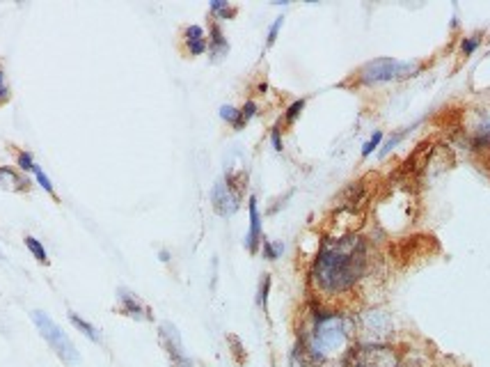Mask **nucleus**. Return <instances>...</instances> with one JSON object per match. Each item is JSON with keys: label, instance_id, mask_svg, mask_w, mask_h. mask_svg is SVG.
<instances>
[{"label": "nucleus", "instance_id": "1", "mask_svg": "<svg viewBox=\"0 0 490 367\" xmlns=\"http://www.w3.org/2000/svg\"><path fill=\"white\" fill-rule=\"evenodd\" d=\"M369 262H371L369 244L358 232L326 237L314 255L310 273H307L312 296L319 301L333 303L337 298L353 294L360 287V282L367 278Z\"/></svg>", "mask_w": 490, "mask_h": 367}, {"label": "nucleus", "instance_id": "2", "mask_svg": "<svg viewBox=\"0 0 490 367\" xmlns=\"http://www.w3.org/2000/svg\"><path fill=\"white\" fill-rule=\"evenodd\" d=\"M296 340L310 351L316 363L326 367L335 358H342L356 342V317L312 296L303 310Z\"/></svg>", "mask_w": 490, "mask_h": 367}, {"label": "nucleus", "instance_id": "3", "mask_svg": "<svg viewBox=\"0 0 490 367\" xmlns=\"http://www.w3.org/2000/svg\"><path fill=\"white\" fill-rule=\"evenodd\" d=\"M424 69L419 60H396V58H374L358 69V83L365 87L385 85L392 80H405Z\"/></svg>", "mask_w": 490, "mask_h": 367}, {"label": "nucleus", "instance_id": "4", "mask_svg": "<svg viewBox=\"0 0 490 367\" xmlns=\"http://www.w3.org/2000/svg\"><path fill=\"white\" fill-rule=\"evenodd\" d=\"M401 351L387 342L376 344L356 340L339 358V367H401Z\"/></svg>", "mask_w": 490, "mask_h": 367}, {"label": "nucleus", "instance_id": "5", "mask_svg": "<svg viewBox=\"0 0 490 367\" xmlns=\"http://www.w3.org/2000/svg\"><path fill=\"white\" fill-rule=\"evenodd\" d=\"M30 319H33V324L37 328V333L42 335L44 342L49 344L51 351L55 354L60 361L64 365H78L80 363V354L76 349V344L71 342V338L67 335L62 328H60L55 321L44 310H33L30 312Z\"/></svg>", "mask_w": 490, "mask_h": 367}, {"label": "nucleus", "instance_id": "6", "mask_svg": "<svg viewBox=\"0 0 490 367\" xmlns=\"http://www.w3.org/2000/svg\"><path fill=\"white\" fill-rule=\"evenodd\" d=\"M394 333V319L383 308H371L360 312L356 317V338L358 342H387L390 335Z\"/></svg>", "mask_w": 490, "mask_h": 367}, {"label": "nucleus", "instance_id": "7", "mask_svg": "<svg viewBox=\"0 0 490 367\" xmlns=\"http://www.w3.org/2000/svg\"><path fill=\"white\" fill-rule=\"evenodd\" d=\"M158 342H161L165 356L170 358V367H193V358L188 356L179 328L172 321L158 324Z\"/></svg>", "mask_w": 490, "mask_h": 367}, {"label": "nucleus", "instance_id": "8", "mask_svg": "<svg viewBox=\"0 0 490 367\" xmlns=\"http://www.w3.org/2000/svg\"><path fill=\"white\" fill-rule=\"evenodd\" d=\"M240 202H243V196L238 191H234L222 177L216 179L213 189H211V207L220 219H231L240 209Z\"/></svg>", "mask_w": 490, "mask_h": 367}, {"label": "nucleus", "instance_id": "9", "mask_svg": "<svg viewBox=\"0 0 490 367\" xmlns=\"http://www.w3.org/2000/svg\"><path fill=\"white\" fill-rule=\"evenodd\" d=\"M117 312L133 321H154L152 308L129 287H117Z\"/></svg>", "mask_w": 490, "mask_h": 367}, {"label": "nucleus", "instance_id": "10", "mask_svg": "<svg viewBox=\"0 0 490 367\" xmlns=\"http://www.w3.org/2000/svg\"><path fill=\"white\" fill-rule=\"evenodd\" d=\"M247 212H250V230H247V237H245V248L250 255H257V250L261 248V241H263V228H261L257 196H250V200H247Z\"/></svg>", "mask_w": 490, "mask_h": 367}, {"label": "nucleus", "instance_id": "11", "mask_svg": "<svg viewBox=\"0 0 490 367\" xmlns=\"http://www.w3.org/2000/svg\"><path fill=\"white\" fill-rule=\"evenodd\" d=\"M184 49L186 53L191 58H198V56H204L209 51V33L202 26L198 24H191L184 28Z\"/></svg>", "mask_w": 490, "mask_h": 367}, {"label": "nucleus", "instance_id": "12", "mask_svg": "<svg viewBox=\"0 0 490 367\" xmlns=\"http://www.w3.org/2000/svg\"><path fill=\"white\" fill-rule=\"evenodd\" d=\"M207 53L211 56V62H222V60L227 58V53H229L227 37H225L220 24L213 21V19H211V24H209V51Z\"/></svg>", "mask_w": 490, "mask_h": 367}, {"label": "nucleus", "instance_id": "13", "mask_svg": "<svg viewBox=\"0 0 490 367\" xmlns=\"http://www.w3.org/2000/svg\"><path fill=\"white\" fill-rule=\"evenodd\" d=\"M30 179L14 166H0V189L10 193H28L30 191Z\"/></svg>", "mask_w": 490, "mask_h": 367}, {"label": "nucleus", "instance_id": "14", "mask_svg": "<svg viewBox=\"0 0 490 367\" xmlns=\"http://www.w3.org/2000/svg\"><path fill=\"white\" fill-rule=\"evenodd\" d=\"M67 319L71 321V326L76 328V331L80 333V335H85V338L89 340V342H94V344H103V335H101V331L99 328H96L92 321H87L85 317H80L78 312H67Z\"/></svg>", "mask_w": 490, "mask_h": 367}, {"label": "nucleus", "instance_id": "15", "mask_svg": "<svg viewBox=\"0 0 490 367\" xmlns=\"http://www.w3.org/2000/svg\"><path fill=\"white\" fill-rule=\"evenodd\" d=\"M289 367H321V365L316 363L310 351H307L303 344L296 340L293 342L291 351H289Z\"/></svg>", "mask_w": 490, "mask_h": 367}, {"label": "nucleus", "instance_id": "16", "mask_svg": "<svg viewBox=\"0 0 490 367\" xmlns=\"http://www.w3.org/2000/svg\"><path fill=\"white\" fill-rule=\"evenodd\" d=\"M209 10H211V17H213L216 21L218 19H220V21H229V19L236 17V12H238L231 3H227V0H211Z\"/></svg>", "mask_w": 490, "mask_h": 367}, {"label": "nucleus", "instance_id": "17", "mask_svg": "<svg viewBox=\"0 0 490 367\" xmlns=\"http://www.w3.org/2000/svg\"><path fill=\"white\" fill-rule=\"evenodd\" d=\"M270 287H273V278L270 273H263L257 287V296H254V303L259 305L261 312H268V296H270Z\"/></svg>", "mask_w": 490, "mask_h": 367}, {"label": "nucleus", "instance_id": "18", "mask_svg": "<svg viewBox=\"0 0 490 367\" xmlns=\"http://www.w3.org/2000/svg\"><path fill=\"white\" fill-rule=\"evenodd\" d=\"M472 145L477 152L490 154V119L481 126H477V131H474V136H472Z\"/></svg>", "mask_w": 490, "mask_h": 367}, {"label": "nucleus", "instance_id": "19", "mask_svg": "<svg viewBox=\"0 0 490 367\" xmlns=\"http://www.w3.org/2000/svg\"><path fill=\"white\" fill-rule=\"evenodd\" d=\"M305 106H307V99H296L293 103H289V106H286V110H284L282 119H280V124H282V126H293V124L298 122V117L303 115Z\"/></svg>", "mask_w": 490, "mask_h": 367}, {"label": "nucleus", "instance_id": "20", "mask_svg": "<svg viewBox=\"0 0 490 367\" xmlns=\"http://www.w3.org/2000/svg\"><path fill=\"white\" fill-rule=\"evenodd\" d=\"M259 113V106H257V101H252V99H247L243 106L238 108V124L234 126V131H243L245 126H247V122H250V119L254 117Z\"/></svg>", "mask_w": 490, "mask_h": 367}, {"label": "nucleus", "instance_id": "21", "mask_svg": "<svg viewBox=\"0 0 490 367\" xmlns=\"http://www.w3.org/2000/svg\"><path fill=\"white\" fill-rule=\"evenodd\" d=\"M24 244H26L28 253L33 255V257L40 262V264H44V266L49 264V253H46V248H44V244L40 241V239H35V237L28 234V237L24 239Z\"/></svg>", "mask_w": 490, "mask_h": 367}, {"label": "nucleus", "instance_id": "22", "mask_svg": "<svg viewBox=\"0 0 490 367\" xmlns=\"http://www.w3.org/2000/svg\"><path fill=\"white\" fill-rule=\"evenodd\" d=\"M261 255L266 257L268 262H275V259H280L284 250H286V246L282 241H270V239H263L261 241Z\"/></svg>", "mask_w": 490, "mask_h": 367}, {"label": "nucleus", "instance_id": "23", "mask_svg": "<svg viewBox=\"0 0 490 367\" xmlns=\"http://www.w3.org/2000/svg\"><path fill=\"white\" fill-rule=\"evenodd\" d=\"M33 175H35V182H37V186H40L42 191H46L51 198H55L58 200V193H55V186H53V182H51V177L46 175V172L42 170V166L40 163H37V166L33 168Z\"/></svg>", "mask_w": 490, "mask_h": 367}, {"label": "nucleus", "instance_id": "24", "mask_svg": "<svg viewBox=\"0 0 490 367\" xmlns=\"http://www.w3.org/2000/svg\"><path fill=\"white\" fill-rule=\"evenodd\" d=\"M227 342H229V351H231V358L234 361H236L238 365H245V361H247V354H245V349H243V342H240V338L238 335H227Z\"/></svg>", "mask_w": 490, "mask_h": 367}, {"label": "nucleus", "instance_id": "25", "mask_svg": "<svg viewBox=\"0 0 490 367\" xmlns=\"http://www.w3.org/2000/svg\"><path fill=\"white\" fill-rule=\"evenodd\" d=\"M383 131H374L371 136H369V140L365 142V145H362V159H369V156H371L376 149L380 147V142H383Z\"/></svg>", "mask_w": 490, "mask_h": 367}, {"label": "nucleus", "instance_id": "26", "mask_svg": "<svg viewBox=\"0 0 490 367\" xmlns=\"http://www.w3.org/2000/svg\"><path fill=\"white\" fill-rule=\"evenodd\" d=\"M408 131H410V126H408V129H401L399 133H394V136H392V138H387V142H385V145H383V149L378 152L380 159H385V156L392 152V149H396V145H401V140H403L405 136H408Z\"/></svg>", "mask_w": 490, "mask_h": 367}, {"label": "nucleus", "instance_id": "27", "mask_svg": "<svg viewBox=\"0 0 490 367\" xmlns=\"http://www.w3.org/2000/svg\"><path fill=\"white\" fill-rule=\"evenodd\" d=\"M35 166H37L35 156L30 154V152H26V149H19V152H17V168L26 175V172H33Z\"/></svg>", "mask_w": 490, "mask_h": 367}, {"label": "nucleus", "instance_id": "28", "mask_svg": "<svg viewBox=\"0 0 490 367\" xmlns=\"http://www.w3.org/2000/svg\"><path fill=\"white\" fill-rule=\"evenodd\" d=\"M218 115H220V119L225 124H229L231 129L238 124V108L236 106H231V103H225V106H220V110H218Z\"/></svg>", "mask_w": 490, "mask_h": 367}, {"label": "nucleus", "instance_id": "29", "mask_svg": "<svg viewBox=\"0 0 490 367\" xmlns=\"http://www.w3.org/2000/svg\"><path fill=\"white\" fill-rule=\"evenodd\" d=\"M284 14H280V17H275V21L273 24H270V28H268V35H266V49H270L275 44V40H277V35H280V30H282V26H284Z\"/></svg>", "mask_w": 490, "mask_h": 367}, {"label": "nucleus", "instance_id": "30", "mask_svg": "<svg viewBox=\"0 0 490 367\" xmlns=\"http://www.w3.org/2000/svg\"><path fill=\"white\" fill-rule=\"evenodd\" d=\"M479 46H481V35L463 37V42H461V53H463V56H472Z\"/></svg>", "mask_w": 490, "mask_h": 367}, {"label": "nucleus", "instance_id": "31", "mask_svg": "<svg viewBox=\"0 0 490 367\" xmlns=\"http://www.w3.org/2000/svg\"><path fill=\"white\" fill-rule=\"evenodd\" d=\"M10 99H12V87H10V80H7L5 69L0 67V106H5Z\"/></svg>", "mask_w": 490, "mask_h": 367}, {"label": "nucleus", "instance_id": "32", "mask_svg": "<svg viewBox=\"0 0 490 367\" xmlns=\"http://www.w3.org/2000/svg\"><path fill=\"white\" fill-rule=\"evenodd\" d=\"M270 145H273L275 152H282L284 149V140H282V124L275 122L273 129H270Z\"/></svg>", "mask_w": 490, "mask_h": 367}, {"label": "nucleus", "instance_id": "33", "mask_svg": "<svg viewBox=\"0 0 490 367\" xmlns=\"http://www.w3.org/2000/svg\"><path fill=\"white\" fill-rule=\"evenodd\" d=\"M158 259L161 262H170L172 257H170V250H158Z\"/></svg>", "mask_w": 490, "mask_h": 367}, {"label": "nucleus", "instance_id": "34", "mask_svg": "<svg viewBox=\"0 0 490 367\" xmlns=\"http://www.w3.org/2000/svg\"><path fill=\"white\" fill-rule=\"evenodd\" d=\"M0 257H3V253H0Z\"/></svg>", "mask_w": 490, "mask_h": 367}]
</instances>
